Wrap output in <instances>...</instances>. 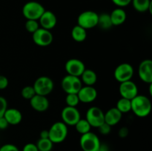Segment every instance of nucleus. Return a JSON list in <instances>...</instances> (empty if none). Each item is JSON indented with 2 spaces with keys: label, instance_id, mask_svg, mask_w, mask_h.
<instances>
[{
  "label": "nucleus",
  "instance_id": "obj_1",
  "mask_svg": "<svg viewBox=\"0 0 152 151\" xmlns=\"http://www.w3.org/2000/svg\"><path fill=\"white\" fill-rule=\"evenodd\" d=\"M131 102L132 111L137 116L145 118L151 113L152 109L151 102L146 96L138 94L131 100Z\"/></svg>",
  "mask_w": 152,
  "mask_h": 151
},
{
  "label": "nucleus",
  "instance_id": "obj_2",
  "mask_svg": "<svg viewBox=\"0 0 152 151\" xmlns=\"http://www.w3.org/2000/svg\"><path fill=\"white\" fill-rule=\"evenodd\" d=\"M48 133L49 139L53 144L62 143L68 136V126L62 121H56L52 124L48 130Z\"/></svg>",
  "mask_w": 152,
  "mask_h": 151
},
{
  "label": "nucleus",
  "instance_id": "obj_3",
  "mask_svg": "<svg viewBox=\"0 0 152 151\" xmlns=\"http://www.w3.org/2000/svg\"><path fill=\"white\" fill-rule=\"evenodd\" d=\"M45 9L42 4L36 1H28L22 7V14L27 20L38 21Z\"/></svg>",
  "mask_w": 152,
  "mask_h": 151
},
{
  "label": "nucleus",
  "instance_id": "obj_4",
  "mask_svg": "<svg viewBox=\"0 0 152 151\" xmlns=\"http://www.w3.org/2000/svg\"><path fill=\"white\" fill-rule=\"evenodd\" d=\"M100 140L97 135L92 132L81 135L80 144L83 151H98L100 146Z\"/></svg>",
  "mask_w": 152,
  "mask_h": 151
},
{
  "label": "nucleus",
  "instance_id": "obj_5",
  "mask_svg": "<svg viewBox=\"0 0 152 151\" xmlns=\"http://www.w3.org/2000/svg\"><path fill=\"white\" fill-rule=\"evenodd\" d=\"M33 87L35 90L36 94L47 96L53 91L54 84L53 80L50 77L42 76L37 78V80L34 81Z\"/></svg>",
  "mask_w": 152,
  "mask_h": 151
},
{
  "label": "nucleus",
  "instance_id": "obj_6",
  "mask_svg": "<svg viewBox=\"0 0 152 151\" xmlns=\"http://www.w3.org/2000/svg\"><path fill=\"white\" fill-rule=\"evenodd\" d=\"M99 14L93 10H86L79 15L77 25L86 30L91 29L97 26Z\"/></svg>",
  "mask_w": 152,
  "mask_h": 151
},
{
  "label": "nucleus",
  "instance_id": "obj_7",
  "mask_svg": "<svg viewBox=\"0 0 152 151\" xmlns=\"http://www.w3.org/2000/svg\"><path fill=\"white\" fill-rule=\"evenodd\" d=\"M61 87L67 94L77 93L83 87V82L80 77L67 75L62 79Z\"/></svg>",
  "mask_w": 152,
  "mask_h": 151
},
{
  "label": "nucleus",
  "instance_id": "obj_8",
  "mask_svg": "<svg viewBox=\"0 0 152 151\" xmlns=\"http://www.w3.org/2000/svg\"><path fill=\"white\" fill-rule=\"evenodd\" d=\"M134 68L129 63L120 64L115 68L114 72V76L115 79L120 83L129 81L134 76Z\"/></svg>",
  "mask_w": 152,
  "mask_h": 151
},
{
  "label": "nucleus",
  "instance_id": "obj_9",
  "mask_svg": "<svg viewBox=\"0 0 152 151\" xmlns=\"http://www.w3.org/2000/svg\"><path fill=\"white\" fill-rule=\"evenodd\" d=\"M86 119L88 121L91 127H99L105 122L104 112L98 107H91L86 112Z\"/></svg>",
  "mask_w": 152,
  "mask_h": 151
},
{
  "label": "nucleus",
  "instance_id": "obj_10",
  "mask_svg": "<svg viewBox=\"0 0 152 151\" xmlns=\"http://www.w3.org/2000/svg\"><path fill=\"white\" fill-rule=\"evenodd\" d=\"M62 122L67 126H74L81 118V115L76 107L66 106L62 109L61 113Z\"/></svg>",
  "mask_w": 152,
  "mask_h": 151
},
{
  "label": "nucleus",
  "instance_id": "obj_11",
  "mask_svg": "<svg viewBox=\"0 0 152 151\" xmlns=\"http://www.w3.org/2000/svg\"><path fill=\"white\" fill-rule=\"evenodd\" d=\"M33 41L39 47H47L52 43L53 36L50 30L39 28L32 36Z\"/></svg>",
  "mask_w": 152,
  "mask_h": 151
},
{
  "label": "nucleus",
  "instance_id": "obj_12",
  "mask_svg": "<svg viewBox=\"0 0 152 151\" xmlns=\"http://www.w3.org/2000/svg\"><path fill=\"white\" fill-rule=\"evenodd\" d=\"M65 69L68 75L80 77L86 70V65L80 59L73 58L67 61L65 65Z\"/></svg>",
  "mask_w": 152,
  "mask_h": 151
},
{
  "label": "nucleus",
  "instance_id": "obj_13",
  "mask_svg": "<svg viewBox=\"0 0 152 151\" xmlns=\"http://www.w3.org/2000/svg\"><path fill=\"white\" fill-rule=\"evenodd\" d=\"M119 92L121 97L132 100L138 95V87L134 81L129 80L120 83Z\"/></svg>",
  "mask_w": 152,
  "mask_h": 151
},
{
  "label": "nucleus",
  "instance_id": "obj_14",
  "mask_svg": "<svg viewBox=\"0 0 152 151\" xmlns=\"http://www.w3.org/2000/svg\"><path fill=\"white\" fill-rule=\"evenodd\" d=\"M138 76L143 82L152 84V61L145 59L138 67Z\"/></svg>",
  "mask_w": 152,
  "mask_h": 151
},
{
  "label": "nucleus",
  "instance_id": "obj_15",
  "mask_svg": "<svg viewBox=\"0 0 152 151\" xmlns=\"http://www.w3.org/2000/svg\"><path fill=\"white\" fill-rule=\"evenodd\" d=\"M80 102L83 103H91L97 98V91L93 86H84L82 87L77 93Z\"/></svg>",
  "mask_w": 152,
  "mask_h": 151
},
{
  "label": "nucleus",
  "instance_id": "obj_16",
  "mask_svg": "<svg viewBox=\"0 0 152 151\" xmlns=\"http://www.w3.org/2000/svg\"><path fill=\"white\" fill-rule=\"evenodd\" d=\"M38 22L39 23L40 28L50 30L55 28L57 24V18L53 12L45 10Z\"/></svg>",
  "mask_w": 152,
  "mask_h": 151
},
{
  "label": "nucleus",
  "instance_id": "obj_17",
  "mask_svg": "<svg viewBox=\"0 0 152 151\" xmlns=\"http://www.w3.org/2000/svg\"><path fill=\"white\" fill-rule=\"evenodd\" d=\"M31 107L37 112L42 113L47 110L49 107V101L47 96L36 94L33 98L30 99Z\"/></svg>",
  "mask_w": 152,
  "mask_h": 151
},
{
  "label": "nucleus",
  "instance_id": "obj_18",
  "mask_svg": "<svg viewBox=\"0 0 152 151\" xmlns=\"http://www.w3.org/2000/svg\"><path fill=\"white\" fill-rule=\"evenodd\" d=\"M104 118H105V122L112 127L121 121L123 118V113H121L115 107L108 110L105 113H104Z\"/></svg>",
  "mask_w": 152,
  "mask_h": 151
},
{
  "label": "nucleus",
  "instance_id": "obj_19",
  "mask_svg": "<svg viewBox=\"0 0 152 151\" xmlns=\"http://www.w3.org/2000/svg\"><path fill=\"white\" fill-rule=\"evenodd\" d=\"M3 116L7 120L9 125H17L22 120V113L16 108H7Z\"/></svg>",
  "mask_w": 152,
  "mask_h": 151
},
{
  "label": "nucleus",
  "instance_id": "obj_20",
  "mask_svg": "<svg viewBox=\"0 0 152 151\" xmlns=\"http://www.w3.org/2000/svg\"><path fill=\"white\" fill-rule=\"evenodd\" d=\"M110 17L113 26H119L123 25L126 22L127 15L126 11L122 7H117L112 10L110 14Z\"/></svg>",
  "mask_w": 152,
  "mask_h": 151
},
{
  "label": "nucleus",
  "instance_id": "obj_21",
  "mask_svg": "<svg viewBox=\"0 0 152 151\" xmlns=\"http://www.w3.org/2000/svg\"><path fill=\"white\" fill-rule=\"evenodd\" d=\"M80 78L82 82L86 86H94L97 81V76L96 73L93 70L86 69V68Z\"/></svg>",
  "mask_w": 152,
  "mask_h": 151
},
{
  "label": "nucleus",
  "instance_id": "obj_22",
  "mask_svg": "<svg viewBox=\"0 0 152 151\" xmlns=\"http://www.w3.org/2000/svg\"><path fill=\"white\" fill-rule=\"evenodd\" d=\"M134 8L140 13L149 11L151 13L152 1L151 0H132Z\"/></svg>",
  "mask_w": 152,
  "mask_h": 151
},
{
  "label": "nucleus",
  "instance_id": "obj_23",
  "mask_svg": "<svg viewBox=\"0 0 152 151\" xmlns=\"http://www.w3.org/2000/svg\"><path fill=\"white\" fill-rule=\"evenodd\" d=\"M72 38L77 42H83L87 38V30L82 28L80 25H76L71 30Z\"/></svg>",
  "mask_w": 152,
  "mask_h": 151
},
{
  "label": "nucleus",
  "instance_id": "obj_24",
  "mask_svg": "<svg viewBox=\"0 0 152 151\" xmlns=\"http://www.w3.org/2000/svg\"><path fill=\"white\" fill-rule=\"evenodd\" d=\"M116 108L123 114L130 112V111H132V102H131V100L121 97L117 101Z\"/></svg>",
  "mask_w": 152,
  "mask_h": 151
},
{
  "label": "nucleus",
  "instance_id": "obj_25",
  "mask_svg": "<svg viewBox=\"0 0 152 151\" xmlns=\"http://www.w3.org/2000/svg\"><path fill=\"white\" fill-rule=\"evenodd\" d=\"M97 26H99L102 30L110 29L113 26L111 17H110V14L104 13L99 15Z\"/></svg>",
  "mask_w": 152,
  "mask_h": 151
},
{
  "label": "nucleus",
  "instance_id": "obj_26",
  "mask_svg": "<svg viewBox=\"0 0 152 151\" xmlns=\"http://www.w3.org/2000/svg\"><path fill=\"white\" fill-rule=\"evenodd\" d=\"M74 127H75L77 131L81 135H83L85 133H87L88 132H90L91 128V126L90 125L88 121L86 118H80L77 121V124L74 125Z\"/></svg>",
  "mask_w": 152,
  "mask_h": 151
},
{
  "label": "nucleus",
  "instance_id": "obj_27",
  "mask_svg": "<svg viewBox=\"0 0 152 151\" xmlns=\"http://www.w3.org/2000/svg\"><path fill=\"white\" fill-rule=\"evenodd\" d=\"M39 151H51L53 149V143L48 139H39L36 144Z\"/></svg>",
  "mask_w": 152,
  "mask_h": 151
},
{
  "label": "nucleus",
  "instance_id": "obj_28",
  "mask_svg": "<svg viewBox=\"0 0 152 151\" xmlns=\"http://www.w3.org/2000/svg\"><path fill=\"white\" fill-rule=\"evenodd\" d=\"M65 102H66L67 106L77 107L80 102L77 93H69V94H67L65 97Z\"/></svg>",
  "mask_w": 152,
  "mask_h": 151
},
{
  "label": "nucleus",
  "instance_id": "obj_29",
  "mask_svg": "<svg viewBox=\"0 0 152 151\" xmlns=\"http://www.w3.org/2000/svg\"><path fill=\"white\" fill-rule=\"evenodd\" d=\"M21 95L22 97L27 100H30L31 98L34 97L36 95V92L33 86H25L22 89L21 91Z\"/></svg>",
  "mask_w": 152,
  "mask_h": 151
},
{
  "label": "nucleus",
  "instance_id": "obj_30",
  "mask_svg": "<svg viewBox=\"0 0 152 151\" xmlns=\"http://www.w3.org/2000/svg\"><path fill=\"white\" fill-rule=\"evenodd\" d=\"M25 28L28 32L31 33H35L39 28H40L39 23L38 21L37 20H27L25 22Z\"/></svg>",
  "mask_w": 152,
  "mask_h": 151
},
{
  "label": "nucleus",
  "instance_id": "obj_31",
  "mask_svg": "<svg viewBox=\"0 0 152 151\" xmlns=\"http://www.w3.org/2000/svg\"><path fill=\"white\" fill-rule=\"evenodd\" d=\"M98 130H99V133L104 136H106L108 135L111 131V127L110 125H108V124H106L105 122H104L103 124H101L99 127H97Z\"/></svg>",
  "mask_w": 152,
  "mask_h": 151
},
{
  "label": "nucleus",
  "instance_id": "obj_32",
  "mask_svg": "<svg viewBox=\"0 0 152 151\" xmlns=\"http://www.w3.org/2000/svg\"><path fill=\"white\" fill-rule=\"evenodd\" d=\"M7 109V102L3 96H0V118L4 115L6 110Z\"/></svg>",
  "mask_w": 152,
  "mask_h": 151
},
{
  "label": "nucleus",
  "instance_id": "obj_33",
  "mask_svg": "<svg viewBox=\"0 0 152 151\" xmlns=\"http://www.w3.org/2000/svg\"><path fill=\"white\" fill-rule=\"evenodd\" d=\"M0 151H19V150L13 144H5L0 147Z\"/></svg>",
  "mask_w": 152,
  "mask_h": 151
},
{
  "label": "nucleus",
  "instance_id": "obj_34",
  "mask_svg": "<svg viewBox=\"0 0 152 151\" xmlns=\"http://www.w3.org/2000/svg\"><path fill=\"white\" fill-rule=\"evenodd\" d=\"M111 1L115 5H117L118 7H122V8L126 7L132 2V0H111Z\"/></svg>",
  "mask_w": 152,
  "mask_h": 151
},
{
  "label": "nucleus",
  "instance_id": "obj_35",
  "mask_svg": "<svg viewBox=\"0 0 152 151\" xmlns=\"http://www.w3.org/2000/svg\"><path fill=\"white\" fill-rule=\"evenodd\" d=\"M9 84V81L7 78L4 76L0 75V90H4L7 87Z\"/></svg>",
  "mask_w": 152,
  "mask_h": 151
},
{
  "label": "nucleus",
  "instance_id": "obj_36",
  "mask_svg": "<svg viewBox=\"0 0 152 151\" xmlns=\"http://www.w3.org/2000/svg\"><path fill=\"white\" fill-rule=\"evenodd\" d=\"M22 151H39L36 144L28 143L23 147Z\"/></svg>",
  "mask_w": 152,
  "mask_h": 151
},
{
  "label": "nucleus",
  "instance_id": "obj_37",
  "mask_svg": "<svg viewBox=\"0 0 152 151\" xmlns=\"http://www.w3.org/2000/svg\"><path fill=\"white\" fill-rule=\"evenodd\" d=\"M129 133V129L126 127H123L120 129L118 132V135L120 138H126L127 137Z\"/></svg>",
  "mask_w": 152,
  "mask_h": 151
},
{
  "label": "nucleus",
  "instance_id": "obj_38",
  "mask_svg": "<svg viewBox=\"0 0 152 151\" xmlns=\"http://www.w3.org/2000/svg\"><path fill=\"white\" fill-rule=\"evenodd\" d=\"M9 124L7 120L5 119V118L4 116L1 117L0 118V130H5L6 128H7Z\"/></svg>",
  "mask_w": 152,
  "mask_h": 151
},
{
  "label": "nucleus",
  "instance_id": "obj_39",
  "mask_svg": "<svg viewBox=\"0 0 152 151\" xmlns=\"http://www.w3.org/2000/svg\"><path fill=\"white\" fill-rule=\"evenodd\" d=\"M48 137H49L48 130H42L41 133H40V139H48Z\"/></svg>",
  "mask_w": 152,
  "mask_h": 151
},
{
  "label": "nucleus",
  "instance_id": "obj_40",
  "mask_svg": "<svg viewBox=\"0 0 152 151\" xmlns=\"http://www.w3.org/2000/svg\"><path fill=\"white\" fill-rule=\"evenodd\" d=\"M98 151H109V147H108V146L106 144L101 143Z\"/></svg>",
  "mask_w": 152,
  "mask_h": 151
}]
</instances>
